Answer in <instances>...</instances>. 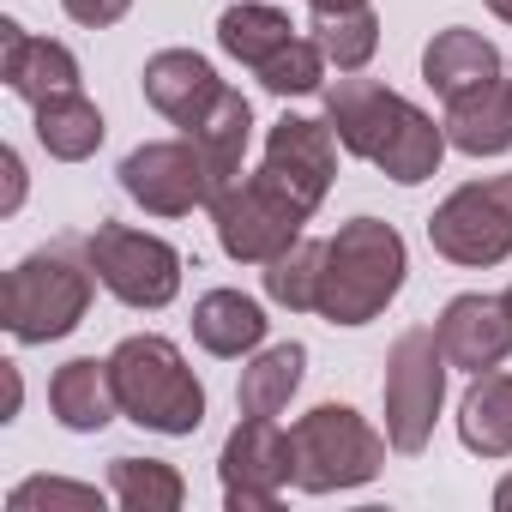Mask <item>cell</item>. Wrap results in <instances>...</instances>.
<instances>
[{"label": "cell", "mask_w": 512, "mask_h": 512, "mask_svg": "<svg viewBox=\"0 0 512 512\" xmlns=\"http://www.w3.org/2000/svg\"><path fill=\"white\" fill-rule=\"evenodd\" d=\"M506 73V61H500V49L488 43V37H476V31H464V25H452V31H434V43L422 49V79L452 103V97H470V91H482L488 79H500Z\"/></svg>", "instance_id": "18"}, {"label": "cell", "mask_w": 512, "mask_h": 512, "mask_svg": "<svg viewBox=\"0 0 512 512\" xmlns=\"http://www.w3.org/2000/svg\"><path fill=\"white\" fill-rule=\"evenodd\" d=\"M217 476H223V500L235 512H266V506H278L284 488L296 482V446L278 428V416H241L229 428V440H223Z\"/></svg>", "instance_id": "11"}, {"label": "cell", "mask_w": 512, "mask_h": 512, "mask_svg": "<svg viewBox=\"0 0 512 512\" xmlns=\"http://www.w3.org/2000/svg\"><path fill=\"white\" fill-rule=\"evenodd\" d=\"M494 506H500V512H512V476H500V488H494Z\"/></svg>", "instance_id": "34"}, {"label": "cell", "mask_w": 512, "mask_h": 512, "mask_svg": "<svg viewBox=\"0 0 512 512\" xmlns=\"http://www.w3.org/2000/svg\"><path fill=\"white\" fill-rule=\"evenodd\" d=\"M109 494L127 512H175L187 500V482L163 458H109Z\"/></svg>", "instance_id": "25"}, {"label": "cell", "mask_w": 512, "mask_h": 512, "mask_svg": "<svg viewBox=\"0 0 512 512\" xmlns=\"http://www.w3.org/2000/svg\"><path fill=\"white\" fill-rule=\"evenodd\" d=\"M314 13H344V7H368V0H308Z\"/></svg>", "instance_id": "33"}, {"label": "cell", "mask_w": 512, "mask_h": 512, "mask_svg": "<svg viewBox=\"0 0 512 512\" xmlns=\"http://www.w3.org/2000/svg\"><path fill=\"white\" fill-rule=\"evenodd\" d=\"M506 79H512V73H506Z\"/></svg>", "instance_id": "37"}, {"label": "cell", "mask_w": 512, "mask_h": 512, "mask_svg": "<svg viewBox=\"0 0 512 512\" xmlns=\"http://www.w3.org/2000/svg\"><path fill=\"white\" fill-rule=\"evenodd\" d=\"M266 326H272L266 308L253 296H241V290H205L193 302V338H199L205 356H223V362L253 356L266 344Z\"/></svg>", "instance_id": "19"}, {"label": "cell", "mask_w": 512, "mask_h": 512, "mask_svg": "<svg viewBox=\"0 0 512 512\" xmlns=\"http://www.w3.org/2000/svg\"><path fill=\"white\" fill-rule=\"evenodd\" d=\"M446 368L452 362H446L434 326H410L386 350V440H392V452L416 458L434 440V422L446 404Z\"/></svg>", "instance_id": "6"}, {"label": "cell", "mask_w": 512, "mask_h": 512, "mask_svg": "<svg viewBox=\"0 0 512 512\" xmlns=\"http://www.w3.org/2000/svg\"><path fill=\"white\" fill-rule=\"evenodd\" d=\"M290 37H296L290 13L266 7V0H241V7H229V13L217 19V49H223L229 61L253 67V73H260V67H266Z\"/></svg>", "instance_id": "22"}, {"label": "cell", "mask_w": 512, "mask_h": 512, "mask_svg": "<svg viewBox=\"0 0 512 512\" xmlns=\"http://www.w3.org/2000/svg\"><path fill=\"white\" fill-rule=\"evenodd\" d=\"M0 79H7L13 97H25L31 109L61 97V91H79V61L67 43H49V37H31L19 19L0 25Z\"/></svg>", "instance_id": "14"}, {"label": "cell", "mask_w": 512, "mask_h": 512, "mask_svg": "<svg viewBox=\"0 0 512 512\" xmlns=\"http://www.w3.org/2000/svg\"><path fill=\"white\" fill-rule=\"evenodd\" d=\"M428 241L452 266H470V272L500 266L512 253V169L446 193L428 217Z\"/></svg>", "instance_id": "7"}, {"label": "cell", "mask_w": 512, "mask_h": 512, "mask_svg": "<svg viewBox=\"0 0 512 512\" xmlns=\"http://www.w3.org/2000/svg\"><path fill=\"white\" fill-rule=\"evenodd\" d=\"M139 85H145V103L163 121H175V127H193L211 109V97L223 91V79L211 73V61L193 55V49H157L145 61V73H139Z\"/></svg>", "instance_id": "15"}, {"label": "cell", "mask_w": 512, "mask_h": 512, "mask_svg": "<svg viewBox=\"0 0 512 512\" xmlns=\"http://www.w3.org/2000/svg\"><path fill=\"white\" fill-rule=\"evenodd\" d=\"M326 121L338 133V145L362 163H374L386 181L416 187L440 169L446 157V127H434L428 109H416L410 97L386 91L380 79H338L326 91Z\"/></svg>", "instance_id": "1"}, {"label": "cell", "mask_w": 512, "mask_h": 512, "mask_svg": "<svg viewBox=\"0 0 512 512\" xmlns=\"http://www.w3.org/2000/svg\"><path fill=\"white\" fill-rule=\"evenodd\" d=\"M326 67H332V61H326V49H320L314 37H290L253 79H260L272 97H314V91L326 85Z\"/></svg>", "instance_id": "28"}, {"label": "cell", "mask_w": 512, "mask_h": 512, "mask_svg": "<svg viewBox=\"0 0 512 512\" xmlns=\"http://www.w3.org/2000/svg\"><path fill=\"white\" fill-rule=\"evenodd\" d=\"M37 506H73V512H97L103 494L91 482H61V476H31L7 494V512H37Z\"/></svg>", "instance_id": "29"}, {"label": "cell", "mask_w": 512, "mask_h": 512, "mask_svg": "<svg viewBox=\"0 0 512 512\" xmlns=\"http://www.w3.org/2000/svg\"><path fill=\"white\" fill-rule=\"evenodd\" d=\"M488 13H494L500 25H512V0H488Z\"/></svg>", "instance_id": "35"}, {"label": "cell", "mask_w": 512, "mask_h": 512, "mask_svg": "<svg viewBox=\"0 0 512 512\" xmlns=\"http://www.w3.org/2000/svg\"><path fill=\"white\" fill-rule=\"evenodd\" d=\"M181 133L217 163L223 181H235V175H241V157H247V139H253V109H247V97H241L235 85H223V91L211 97V109H205L193 127H181Z\"/></svg>", "instance_id": "24"}, {"label": "cell", "mask_w": 512, "mask_h": 512, "mask_svg": "<svg viewBox=\"0 0 512 512\" xmlns=\"http://www.w3.org/2000/svg\"><path fill=\"white\" fill-rule=\"evenodd\" d=\"M458 440L476 458H512V374H470V392L458 398Z\"/></svg>", "instance_id": "20"}, {"label": "cell", "mask_w": 512, "mask_h": 512, "mask_svg": "<svg viewBox=\"0 0 512 512\" xmlns=\"http://www.w3.org/2000/svg\"><path fill=\"white\" fill-rule=\"evenodd\" d=\"M440 127H446V145L464 157H506L512 151V79L500 73L482 91L452 97Z\"/></svg>", "instance_id": "16"}, {"label": "cell", "mask_w": 512, "mask_h": 512, "mask_svg": "<svg viewBox=\"0 0 512 512\" xmlns=\"http://www.w3.org/2000/svg\"><path fill=\"white\" fill-rule=\"evenodd\" d=\"M320 266H326V241L302 235L296 247H284L278 260L266 266V296L278 308H290V314H308L320 302Z\"/></svg>", "instance_id": "27"}, {"label": "cell", "mask_w": 512, "mask_h": 512, "mask_svg": "<svg viewBox=\"0 0 512 512\" xmlns=\"http://www.w3.org/2000/svg\"><path fill=\"white\" fill-rule=\"evenodd\" d=\"M440 332V350L452 368L464 374H488L512 356V314H506V296H452L434 320Z\"/></svg>", "instance_id": "13"}, {"label": "cell", "mask_w": 512, "mask_h": 512, "mask_svg": "<svg viewBox=\"0 0 512 512\" xmlns=\"http://www.w3.org/2000/svg\"><path fill=\"white\" fill-rule=\"evenodd\" d=\"M211 223H217V247L235 266H272L284 247L302 241L308 211H296L272 181L260 175H235L217 199H211Z\"/></svg>", "instance_id": "10"}, {"label": "cell", "mask_w": 512, "mask_h": 512, "mask_svg": "<svg viewBox=\"0 0 512 512\" xmlns=\"http://www.w3.org/2000/svg\"><path fill=\"white\" fill-rule=\"evenodd\" d=\"M0 163H7V205L0 211H19L25 205V163H19V151H0Z\"/></svg>", "instance_id": "31"}, {"label": "cell", "mask_w": 512, "mask_h": 512, "mask_svg": "<svg viewBox=\"0 0 512 512\" xmlns=\"http://www.w3.org/2000/svg\"><path fill=\"white\" fill-rule=\"evenodd\" d=\"M410 272L404 235L380 217H350L338 223V235L326 241V266H320V302L314 314L332 326H368L380 320Z\"/></svg>", "instance_id": "2"}, {"label": "cell", "mask_w": 512, "mask_h": 512, "mask_svg": "<svg viewBox=\"0 0 512 512\" xmlns=\"http://www.w3.org/2000/svg\"><path fill=\"white\" fill-rule=\"evenodd\" d=\"M61 7H67L73 25H85V31H109L115 19H127L133 0H61Z\"/></svg>", "instance_id": "30"}, {"label": "cell", "mask_w": 512, "mask_h": 512, "mask_svg": "<svg viewBox=\"0 0 512 512\" xmlns=\"http://www.w3.org/2000/svg\"><path fill=\"white\" fill-rule=\"evenodd\" d=\"M506 314H512V290H506Z\"/></svg>", "instance_id": "36"}, {"label": "cell", "mask_w": 512, "mask_h": 512, "mask_svg": "<svg viewBox=\"0 0 512 512\" xmlns=\"http://www.w3.org/2000/svg\"><path fill=\"white\" fill-rule=\"evenodd\" d=\"M290 446H296V488L338 494V488L374 482L392 440L368 416H356L350 404H314L308 416H296Z\"/></svg>", "instance_id": "5"}, {"label": "cell", "mask_w": 512, "mask_h": 512, "mask_svg": "<svg viewBox=\"0 0 512 512\" xmlns=\"http://www.w3.org/2000/svg\"><path fill=\"white\" fill-rule=\"evenodd\" d=\"M37 145L55 163H85L103 145V115L85 91H61L49 103H37Z\"/></svg>", "instance_id": "23"}, {"label": "cell", "mask_w": 512, "mask_h": 512, "mask_svg": "<svg viewBox=\"0 0 512 512\" xmlns=\"http://www.w3.org/2000/svg\"><path fill=\"white\" fill-rule=\"evenodd\" d=\"M314 43L338 73H362L380 49V13L374 7H344V13H314Z\"/></svg>", "instance_id": "26"}, {"label": "cell", "mask_w": 512, "mask_h": 512, "mask_svg": "<svg viewBox=\"0 0 512 512\" xmlns=\"http://www.w3.org/2000/svg\"><path fill=\"white\" fill-rule=\"evenodd\" d=\"M229 181L217 175V163L181 133V139H151L139 151L121 157V193L133 205H145L151 217H187L199 205H211Z\"/></svg>", "instance_id": "9"}, {"label": "cell", "mask_w": 512, "mask_h": 512, "mask_svg": "<svg viewBox=\"0 0 512 512\" xmlns=\"http://www.w3.org/2000/svg\"><path fill=\"white\" fill-rule=\"evenodd\" d=\"M49 410H55V422L73 428V434H97V428H109V422L121 416V398H115V374H109V362H97V356H73V362H61L55 380H49Z\"/></svg>", "instance_id": "17"}, {"label": "cell", "mask_w": 512, "mask_h": 512, "mask_svg": "<svg viewBox=\"0 0 512 512\" xmlns=\"http://www.w3.org/2000/svg\"><path fill=\"white\" fill-rule=\"evenodd\" d=\"M85 260H91L97 284L127 308H169L181 296V253L163 235H145L127 223H97L85 235Z\"/></svg>", "instance_id": "8"}, {"label": "cell", "mask_w": 512, "mask_h": 512, "mask_svg": "<svg viewBox=\"0 0 512 512\" xmlns=\"http://www.w3.org/2000/svg\"><path fill=\"white\" fill-rule=\"evenodd\" d=\"M91 284H97V272L73 247L25 253V260L7 272V290H0V326H7L19 344H55V338L85 326Z\"/></svg>", "instance_id": "4"}, {"label": "cell", "mask_w": 512, "mask_h": 512, "mask_svg": "<svg viewBox=\"0 0 512 512\" xmlns=\"http://www.w3.org/2000/svg\"><path fill=\"white\" fill-rule=\"evenodd\" d=\"M302 374H308V350H302V344H272V350H260V356L241 368V386H235L241 416H284L290 398L302 392Z\"/></svg>", "instance_id": "21"}, {"label": "cell", "mask_w": 512, "mask_h": 512, "mask_svg": "<svg viewBox=\"0 0 512 512\" xmlns=\"http://www.w3.org/2000/svg\"><path fill=\"white\" fill-rule=\"evenodd\" d=\"M0 368H7V422L19 416V398H25V386H19V368L13 362H0Z\"/></svg>", "instance_id": "32"}, {"label": "cell", "mask_w": 512, "mask_h": 512, "mask_svg": "<svg viewBox=\"0 0 512 512\" xmlns=\"http://www.w3.org/2000/svg\"><path fill=\"white\" fill-rule=\"evenodd\" d=\"M109 374H115V398H121V416L151 428V434H199L205 422V386L199 374L187 368V356L157 338V332H139V338H121L109 350Z\"/></svg>", "instance_id": "3"}, {"label": "cell", "mask_w": 512, "mask_h": 512, "mask_svg": "<svg viewBox=\"0 0 512 512\" xmlns=\"http://www.w3.org/2000/svg\"><path fill=\"white\" fill-rule=\"evenodd\" d=\"M260 181H272L296 211H320V199L338 181V133L332 121H308V115H284L266 133V163Z\"/></svg>", "instance_id": "12"}]
</instances>
